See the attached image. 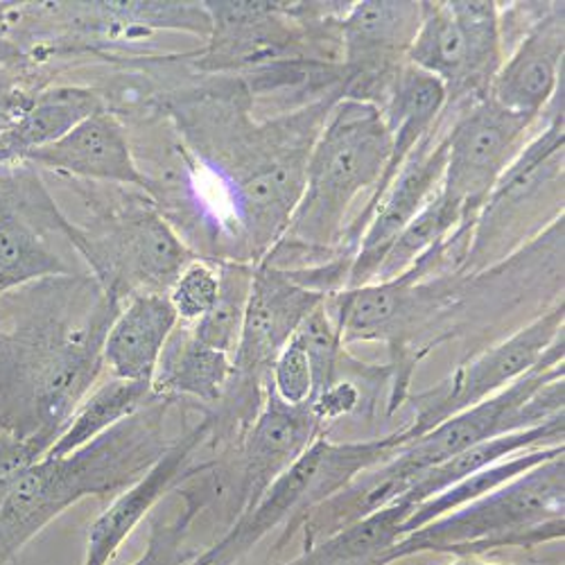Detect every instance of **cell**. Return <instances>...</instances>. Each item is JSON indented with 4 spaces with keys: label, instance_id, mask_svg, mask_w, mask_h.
Wrapping results in <instances>:
<instances>
[{
    "label": "cell",
    "instance_id": "1",
    "mask_svg": "<svg viewBox=\"0 0 565 565\" xmlns=\"http://www.w3.org/2000/svg\"><path fill=\"white\" fill-rule=\"evenodd\" d=\"M120 303L93 276L36 280L0 317V426L53 448L105 369Z\"/></svg>",
    "mask_w": 565,
    "mask_h": 565
},
{
    "label": "cell",
    "instance_id": "2",
    "mask_svg": "<svg viewBox=\"0 0 565 565\" xmlns=\"http://www.w3.org/2000/svg\"><path fill=\"white\" fill-rule=\"evenodd\" d=\"M174 403L157 398L66 457H41L12 487L0 507V565L84 498L114 500L166 455V416Z\"/></svg>",
    "mask_w": 565,
    "mask_h": 565
},
{
    "label": "cell",
    "instance_id": "3",
    "mask_svg": "<svg viewBox=\"0 0 565 565\" xmlns=\"http://www.w3.org/2000/svg\"><path fill=\"white\" fill-rule=\"evenodd\" d=\"M390 154L392 136L381 109L340 98L328 109L308 154L303 193L288 228L260 263L292 269L299 258H323V263L344 258L340 247L349 211L364 191L373 195Z\"/></svg>",
    "mask_w": 565,
    "mask_h": 565
},
{
    "label": "cell",
    "instance_id": "4",
    "mask_svg": "<svg viewBox=\"0 0 565 565\" xmlns=\"http://www.w3.org/2000/svg\"><path fill=\"white\" fill-rule=\"evenodd\" d=\"M565 461L556 455L495 491L444 513L405 534L383 565L418 556L446 554L482 558L502 550H536L563 541Z\"/></svg>",
    "mask_w": 565,
    "mask_h": 565
},
{
    "label": "cell",
    "instance_id": "5",
    "mask_svg": "<svg viewBox=\"0 0 565 565\" xmlns=\"http://www.w3.org/2000/svg\"><path fill=\"white\" fill-rule=\"evenodd\" d=\"M405 441L403 428L364 441L338 444L319 437L252 509L235 518L231 527L188 565H238L274 530H280V536L269 556L280 554L312 509L338 495L364 470L387 461Z\"/></svg>",
    "mask_w": 565,
    "mask_h": 565
},
{
    "label": "cell",
    "instance_id": "6",
    "mask_svg": "<svg viewBox=\"0 0 565 565\" xmlns=\"http://www.w3.org/2000/svg\"><path fill=\"white\" fill-rule=\"evenodd\" d=\"M545 125L527 140L487 198L457 276L476 278L563 217V84L543 111Z\"/></svg>",
    "mask_w": 565,
    "mask_h": 565
},
{
    "label": "cell",
    "instance_id": "7",
    "mask_svg": "<svg viewBox=\"0 0 565 565\" xmlns=\"http://www.w3.org/2000/svg\"><path fill=\"white\" fill-rule=\"evenodd\" d=\"M563 347L565 340L558 338L547 358L521 381L405 441L387 461L375 466V473H381L396 498L403 500L426 470L457 452L495 437L543 426L545 420L563 412Z\"/></svg>",
    "mask_w": 565,
    "mask_h": 565
},
{
    "label": "cell",
    "instance_id": "8",
    "mask_svg": "<svg viewBox=\"0 0 565 565\" xmlns=\"http://www.w3.org/2000/svg\"><path fill=\"white\" fill-rule=\"evenodd\" d=\"M62 231L120 306L136 295H168L185 265L198 258L150 198L131 200L90 226L62 215Z\"/></svg>",
    "mask_w": 565,
    "mask_h": 565
},
{
    "label": "cell",
    "instance_id": "9",
    "mask_svg": "<svg viewBox=\"0 0 565 565\" xmlns=\"http://www.w3.org/2000/svg\"><path fill=\"white\" fill-rule=\"evenodd\" d=\"M444 116L448 157L439 193L461 211L463 231L470 235L493 185L536 134L534 127L543 116L511 114L491 98L455 114L444 109Z\"/></svg>",
    "mask_w": 565,
    "mask_h": 565
},
{
    "label": "cell",
    "instance_id": "10",
    "mask_svg": "<svg viewBox=\"0 0 565 565\" xmlns=\"http://www.w3.org/2000/svg\"><path fill=\"white\" fill-rule=\"evenodd\" d=\"M563 321L565 306L561 301L511 338L457 366L435 390L416 396L414 420L403 428L407 441L433 430L448 416L491 398L534 371L556 340L563 338Z\"/></svg>",
    "mask_w": 565,
    "mask_h": 565
},
{
    "label": "cell",
    "instance_id": "11",
    "mask_svg": "<svg viewBox=\"0 0 565 565\" xmlns=\"http://www.w3.org/2000/svg\"><path fill=\"white\" fill-rule=\"evenodd\" d=\"M418 23L420 3H349L338 19L344 73L342 98L364 100L381 109L394 77L407 64Z\"/></svg>",
    "mask_w": 565,
    "mask_h": 565
},
{
    "label": "cell",
    "instance_id": "12",
    "mask_svg": "<svg viewBox=\"0 0 565 565\" xmlns=\"http://www.w3.org/2000/svg\"><path fill=\"white\" fill-rule=\"evenodd\" d=\"M446 129L448 118L441 111L437 125L414 148V152L407 157L401 172L381 198L379 206H375L351 263L347 290H358L373 282L379 267L383 265L387 252L392 249L403 228L439 191L448 157Z\"/></svg>",
    "mask_w": 565,
    "mask_h": 565
},
{
    "label": "cell",
    "instance_id": "13",
    "mask_svg": "<svg viewBox=\"0 0 565 565\" xmlns=\"http://www.w3.org/2000/svg\"><path fill=\"white\" fill-rule=\"evenodd\" d=\"M511 36L515 49L504 57L489 98L511 114L541 118L563 84V3H525V25Z\"/></svg>",
    "mask_w": 565,
    "mask_h": 565
},
{
    "label": "cell",
    "instance_id": "14",
    "mask_svg": "<svg viewBox=\"0 0 565 565\" xmlns=\"http://www.w3.org/2000/svg\"><path fill=\"white\" fill-rule=\"evenodd\" d=\"M209 435L211 416L204 412L200 423L179 435L143 478L109 502V507L88 527L82 565H109L116 558L134 530L150 518L154 507L200 466L195 457L206 448Z\"/></svg>",
    "mask_w": 565,
    "mask_h": 565
},
{
    "label": "cell",
    "instance_id": "15",
    "mask_svg": "<svg viewBox=\"0 0 565 565\" xmlns=\"http://www.w3.org/2000/svg\"><path fill=\"white\" fill-rule=\"evenodd\" d=\"M323 423L308 405L282 403L271 385L263 409L252 423L241 448L233 452L238 478V515L252 509L260 495L319 439Z\"/></svg>",
    "mask_w": 565,
    "mask_h": 565
},
{
    "label": "cell",
    "instance_id": "16",
    "mask_svg": "<svg viewBox=\"0 0 565 565\" xmlns=\"http://www.w3.org/2000/svg\"><path fill=\"white\" fill-rule=\"evenodd\" d=\"M211 17L209 51L198 66L202 71H235L243 66H267L282 60L295 34L288 25L292 10L282 3H204Z\"/></svg>",
    "mask_w": 565,
    "mask_h": 565
},
{
    "label": "cell",
    "instance_id": "17",
    "mask_svg": "<svg viewBox=\"0 0 565 565\" xmlns=\"http://www.w3.org/2000/svg\"><path fill=\"white\" fill-rule=\"evenodd\" d=\"M25 161L86 181L146 185L134 159L127 127L109 109L88 116L64 138L32 152Z\"/></svg>",
    "mask_w": 565,
    "mask_h": 565
},
{
    "label": "cell",
    "instance_id": "18",
    "mask_svg": "<svg viewBox=\"0 0 565 565\" xmlns=\"http://www.w3.org/2000/svg\"><path fill=\"white\" fill-rule=\"evenodd\" d=\"M179 317L168 295H136L122 303L105 338V369L114 379L152 383Z\"/></svg>",
    "mask_w": 565,
    "mask_h": 565
},
{
    "label": "cell",
    "instance_id": "19",
    "mask_svg": "<svg viewBox=\"0 0 565 565\" xmlns=\"http://www.w3.org/2000/svg\"><path fill=\"white\" fill-rule=\"evenodd\" d=\"M43 198L39 188H25L19 191L17 206L12 188H0V295L43 278L73 274L30 220Z\"/></svg>",
    "mask_w": 565,
    "mask_h": 565
},
{
    "label": "cell",
    "instance_id": "20",
    "mask_svg": "<svg viewBox=\"0 0 565 565\" xmlns=\"http://www.w3.org/2000/svg\"><path fill=\"white\" fill-rule=\"evenodd\" d=\"M231 373V355L202 344L191 323L179 321L159 358L152 392L170 403L191 401L213 407L224 396Z\"/></svg>",
    "mask_w": 565,
    "mask_h": 565
},
{
    "label": "cell",
    "instance_id": "21",
    "mask_svg": "<svg viewBox=\"0 0 565 565\" xmlns=\"http://www.w3.org/2000/svg\"><path fill=\"white\" fill-rule=\"evenodd\" d=\"M107 109L98 90L86 86H55L34 96L32 107L0 131V168L25 161L32 152L53 146L88 116Z\"/></svg>",
    "mask_w": 565,
    "mask_h": 565
},
{
    "label": "cell",
    "instance_id": "22",
    "mask_svg": "<svg viewBox=\"0 0 565 565\" xmlns=\"http://www.w3.org/2000/svg\"><path fill=\"white\" fill-rule=\"evenodd\" d=\"M407 64L433 75L446 90V111L480 103L470 84V57L448 3H420V23L407 51Z\"/></svg>",
    "mask_w": 565,
    "mask_h": 565
},
{
    "label": "cell",
    "instance_id": "23",
    "mask_svg": "<svg viewBox=\"0 0 565 565\" xmlns=\"http://www.w3.org/2000/svg\"><path fill=\"white\" fill-rule=\"evenodd\" d=\"M563 437H565V416L561 412V414L552 416L550 420H545L543 426L470 446V448L457 452L455 457L446 459L444 463L426 470V473H423L412 484V489L405 493L403 502H409L416 507L418 502L446 491L448 487L457 484L459 480L473 476V473H478V470H484L498 461H504L518 452L561 446Z\"/></svg>",
    "mask_w": 565,
    "mask_h": 565
},
{
    "label": "cell",
    "instance_id": "24",
    "mask_svg": "<svg viewBox=\"0 0 565 565\" xmlns=\"http://www.w3.org/2000/svg\"><path fill=\"white\" fill-rule=\"evenodd\" d=\"M414 504L394 502L362 521L317 541L282 565H383L385 554L403 539V525Z\"/></svg>",
    "mask_w": 565,
    "mask_h": 565
},
{
    "label": "cell",
    "instance_id": "25",
    "mask_svg": "<svg viewBox=\"0 0 565 565\" xmlns=\"http://www.w3.org/2000/svg\"><path fill=\"white\" fill-rule=\"evenodd\" d=\"M159 396L152 392V383H134L122 379L105 381L96 385L88 396L79 403L75 414L71 416L68 426L53 444V448L43 457H66L88 441L98 439L107 430L116 428L118 423L131 418L140 409L150 407Z\"/></svg>",
    "mask_w": 565,
    "mask_h": 565
},
{
    "label": "cell",
    "instance_id": "26",
    "mask_svg": "<svg viewBox=\"0 0 565 565\" xmlns=\"http://www.w3.org/2000/svg\"><path fill=\"white\" fill-rule=\"evenodd\" d=\"M565 448L563 444L561 446H550V448H534V450H525V452H518L504 461H498L484 470H478V473L468 476L463 480H459L457 484L448 487L446 491L418 502L412 513L407 515V521L403 525V536L423 527L426 523L435 521V518L444 515V513H450L468 502H473L491 491H495L498 487L511 482L513 478L523 476L525 470L556 457V455H563Z\"/></svg>",
    "mask_w": 565,
    "mask_h": 565
},
{
    "label": "cell",
    "instance_id": "27",
    "mask_svg": "<svg viewBox=\"0 0 565 565\" xmlns=\"http://www.w3.org/2000/svg\"><path fill=\"white\" fill-rule=\"evenodd\" d=\"M215 267L220 278L217 299L202 319L191 323V331L202 344L226 355H233L241 342L256 265L215 260Z\"/></svg>",
    "mask_w": 565,
    "mask_h": 565
},
{
    "label": "cell",
    "instance_id": "28",
    "mask_svg": "<svg viewBox=\"0 0 565 565\" xmlns=\"http://www.w3.org/2000/svg\"><path fill=\"white\" fill-rule=\"evenodd\" d=\"M448 8L466 41L473 96L476 100H484L504 62L500 6L493 0H452Z\"/></svg>",
    "mask_w": 565,
    "mask_h": 565
},
{
    "label": "cell",
    "instance_id": "29",
    "mask_svg": "<svg viewBox=\"0 0 565 565\" xmlns=\"http://www.w3.org/2000/svg\"><path fill=\"white\" fill-rule=\"evenodd\" d=\"M172 493L181 498L179 511L170 518V521H163L161 515H154L152 511L148 547L129 565H188L200 554V550L185 547V539L191 534L193 523L202 515V507L191 495L179 493V491H172Z\"/></svg>",
    "mask_w": 565,
    "mask_h": 565
},
{
    "label": "cell",
    "instance_id": "30",
    "mask_svg": "<svg viewBox=\"0 0 565 565\" xmlns=\"http://www.w3.org/2000/svg\"><path fill=\"white\" fill-rule=\"evenodd\" d=\"M295 338L303 344L308 360H310L312 381H315L312 398H315L338 381L340 360H342V351H344L340 328H338L335 319L331 317V312H328L326 301L319 303L301 321Z\"/></svg>",
    "mask_w": 565,
    "mask_h": 565
},
{
    "label": "cell",
    "instance_id": "31",
    "mask_svg": "<svg viewBox=\"0 0 565 565\" xmlns=\"http://www.w3.org/2000/svg\"><path fill=\"white\" fill-rule=\"evenodd\" d=\"M217 267L215 260L209 258H195L188 263L185 269L179 274V278L172 282L168 290V299L183 323H195L202 319L217 299Z\"/></svg>",
    "mask_w": 565,
    "mask_h": 565
},
{
    "label": "cell",
    "instance_id": "32",
    "mask_svg": "<svg viewBox=\"0 0 565 565\" xmlns=\"http://www.w3.org/2000/svg\"><path fill=\"white\" fill-rule=\"evenodd\" d=\"M269 385L274 394L288 405H308L312 401V369L308 353L297 338H292L274 360Z\"/></svg>",
    "mask_w": 565,
    "mask_h": 565
},
{
    "label": "cell",
    "instance_id": "33",
    "mask_svg": "<svg viewBox=\"0 0 565 565\" xmlns=\"http://www.w3.org/2000/svg\"><path fill=\"white\" fill-rule=\"evenodd\" d=\"M43 455L45 450L39 444L21 439L19 435L0 426V507L8 500L19 478Z\"/></svg>",
    "mask_w": 565,
    "mask_h": 565
},
{
    "label": "cell",
    "instance_id": "34",
    "mask_svg": "<svg viewBox=\"0 0 565 565\" xmlns=\"http://www.w3.org/2000/svg\"><path fill=\"white\" fill-rule=\"evenodd\" d=\"M360 405V390L353 383H340L335 381L331 387L323 390L319 396L310 401V407L315 416L323 423H335L342 416H349Z\"/></svg>",
    "mask_w": 565,
    "mask_h": 565
},
{
    "label": "cell",
    "instance_id": "35",
    "mask_svg": "<svg viewBox=\"0 0 565 565\" xmlns=\"http://www.w3.org/2000/svg\"><path fill=\"white\" fill-rule=\"evenodd\" d=\"M36 93H30L19 73L0 66V131L14 125L34 103Z\"/></svg>",
    "mask_w": 565,
    "mask_h": 565
},
{
    "label": "cell",
    "instance_id": "36",
    "mask_svg": "<svg viewBox=\"0 0 565 565\" xmlns=\"http://www.w3.org/2000/svg\"><path fill=\"white\" fill-rule=\"evenodd\" d=\"M30 64V55L10 30V3H0V66L19 73Z\"/></svg>",
    "mask_w": 565,
    "mask_h": 565
},
{
    "label": "cell",
    "instance_id": "37",
    "mask_svg": "<svg viewBox=\"0 0 565 565\" xmlns=\"http://www.w3.org/2000/svg\"><path fill=\"white\" fill-rule=\"evenodd\" d=\"M448 565H509V563H491V561H484V558L461 556V558H452Z\"/></svg>",
    "mask_w": 565,
    "mask_h": 565
}]
</instances>
